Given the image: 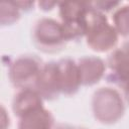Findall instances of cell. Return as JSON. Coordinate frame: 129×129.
<instances>
[{"mask_svg": "<svg viewBox=\"0 0 129 129\" xmlns=\"http://www.w3.org/2000/svg\"><path fill=\"white\" fill-rule=\"evenodd\" d=\"M112 24L119 35L129 37V3L115 9L112 14Z\"/></svg>", "mask_w": 129, "mask_h": 129, "instance_id": "obj_12", "label": "cell"}, {"mask_svg": "<svg viewBox=\"0 0 129 129\" xmlns=\"http://www.w3.org/2000/svg\"><path fill=\"white\" fill-rule=\"evenodd\" d=\"M89 2H60L58 14L68 41L85 37L87 31V13Z\"/></svg>", "mask_w": 129, "mask_h": 129, "instance_id": "obj_3", "label": "cell"}, {"mask_svg": "<svg viewBox=\"0 0 129 129\" xmlns=\"http://www.w3.org/2000/svg\"><path fill=\"white\" fill-rule=\"evenodd\" d=\"M106 80L125 91L129 88V56L121 49H115L107 58Z\"/></svg>", "mask_w": 129, "mask_h": 129, "instance_id": "obj_6", "label": "cell"}, {"mask_svg": "<svg viewBox=\"0 0 129 129\" xmlns=\"http://www.w3.org/2000/svg\"><path fill=\"white\" fill-rule=\"evenodd\" d=\"M14 3L16 4V6L20 9V11H24V12H27V11H30L31 9H33V5H34V2L32 1H14Z\"/></svg>", "mask_w": 129, "mask_h": 129, "instance_id": "obj_15", "label": "cell"}, {"mask_svg": "<svg viewBox=\"0 0 129 129\" xmlns=\"http://www.w3.org/2000/svg\"><path fill=\"white\" fill-rule=\"evenodd\" d=\"M124 92V95H125V99H126V101H127V103L129 104V88L128 89H126L125 91H123Z\"/></svg>", "mask_w": 129, "mask_h": 129, "instance_id": "obj_19", "label": "cell"}, {"mask_svg": "<svg viewBox=\"0 0 129 129\" xmlns=\"http://www.w3.org/2000/svg\"><path fill=\"white\" fill-rule=\"evenodd\" d=\"M121 49L129 56V40H127L123 45H122V47H121Z\"/></svg>", "mask_w": 129, "mask_h": 129, "instance_id": "obj_18", "label": "cell"}, {"mask_svg": "<svg viewBox=\"0 0 129 129\" xmlns=\"http://www.w3.org/2000/svg\"><path fill=\"white\" fill-rule=\"evenodd\" d=\"M37 4L40 7V9L43 11H49L54 6L58 5V3H56V2H47V1H40V2H37Z\"/></svg>", "mask_w": 129, "mask_h": 129, "instance_id": "obj_16", "label": "cell"}, {"mask_svg": "<svg viewBox=\"0 0 129 129\" xmlns=\"http://www.w3.org/2000/svg\"><path fill=\"white\" fill-rule=\"evenodd\" d=\"M42 98L33 89L19 90L12 101V110L16 117L20 118L24 114L43 106Z\"/></svg>", "mask_w": 129, "mask_h": 129, "instance_id": "obj_10", "label": "cell"}, {"mask_svg": "<svg viewBox=\"0 0 129 129\" xmlns=\"http://www.w3.org/2000/svg\"><path fill=\"white\" fill-rule=\"evenodd\" d=\"M33 90L44 100H54L61 94L56 61L43 63Z\"/></svg>", "mask_w": 129, "mask_h": 129, "instance_id": "obj_7", "label": "cell"}, {"mask_svg": "<svg viewBox=\"0 0 129 129\" xmlns=\"http://www.w3.org/2000/svg\"><path fill=\"white\" fill-rule=\"evenodd\" d=\"M93 111L100 122L112 124L117 122L124 113L123 101L117 91L101 88L94 95Z\"/></svg>", "mask_w": 129, "mask_h": 129, "instance_id": "obj_5", "label": "cell"}, {"mask_svg": "<svg viewBox=\"0 0 129 129\" xmlns=\"http://www.w3.org/2000/svg\"><path fill=\"white\" fill-rule=\"evenodd\" d=\"M82 86L97 84L106 73V62L97 56H84L78 59Z\"/></svg>", "mask_w": 129, "mask_h": 129, "instance_id": "obj_9", "label": "cell"}, {"mask_svg": "<svg viewBox=\"0 0 129 129\" xmlns=\"http://www.w3.org/2000/svg\"><path fill=\"white\" fill-rule=\"evenodd\" d=\"M53 129H85V128L75 127V126H70V125H57Z\"/></svg>", "mask_w": 129, "mask_h": 129, "instance_id": "obj_17", "label": "cell"}, {"mask_svg": "<svg viewBox=\"0 0 129 129\" xmlns=\"http://www.w3.org/2000/svg\"><path fill=\"white\" fill-rule=\"evenodd\" d=\"M87 44L95 51L106 52L115 48L119 34L106 15L96 10L89 2L87 13V31L85 35Z\"/></svg>", "mask_w": 129, "mask_h": 129, "instance_id": "obj_1", "label": "cell"}, {"mask_svg": "<svg viewBox=\"0 0 129 129\" xmlns=\"http://www.w3.org/2000/svg\"><path fill=\"white\" fill-rule=\"evenodd\" d=\"M31 32L33 44L45 53L58 52L66 47L68 42L61 23L52 18L38 19Z\"/></svg>", "mask_w": 129, "mask_h": 129, "instance_id": "obj_2", "label": "cell"}, {"mask_svg": "<svg viewBox=\"0 0 129 129\" xmlns=\"http://www.w3.org/2000/svg\"><path fill=\"white\" fill-rule=\"evenodd\" d=\"M53 116L43 106L19 118L17 129H53Z\"/></svg>", "mask_w": 129, "mask_h": 129, "instance_id": "obj_11", "label": "cell"}, {"mask_svg": "<svg viewBox=\"0 0 129 129\" xmlns=\"http://www.w3.org/2000/svg\"><path fill=\"white\" fill-rule=\"evenodd\" d=\"M56 63L61 94L64 96L75 95L82 86L78 62L70 57H66L59 59Z\"/></svg>", "mask_w": 129, "mask_h": 129, "instance_id": "obj_8", "label": "cell"}, {"mask_svg": "<svg viewBox=\"0 0 129 129\" xmlns=\"http://www.w3.org/2000/svg\"><path fill=\"white\" fill-rule=\"evenodd\" d=\"M90 4L98 11L102 13L110 12L116 8H118L121 3L120 2H110V1H97V2H90Z\"/></svg>", "mask_w": 129, "mask_h": 129, "instance_id": "obj_14", "label": "cell"}, {"mask_svg": "<svg viewBox=\"0 0 129 129\" xmlns=\"http://www.w3.org/2000/svg\"><path fill=\"white\" fill-rule=\"evenodd\" d=\"M42 66V60L36 55H20L9 63L8 78L18 90L33 89Z\"/></svg>", "mask_w": 129, "mask_h": 129, "instance_id": "obj_4", "label": "cell"}, {"mask_svg": "<svg viewBox=\"0 0 129 129\" xmlns=\"http://www.w3.org/2000/svg\"><path fill=\"white\" fill-rule=\"evenodd\" d=\"M1 8V24L11 25L20 18V9L16 6L14 1L12 2H2L0 4Z\"/></svg>", "mask_w": 129, "mask_h": 129, "instance_id": "obj_13", "label": "cell"}]
</instances>
